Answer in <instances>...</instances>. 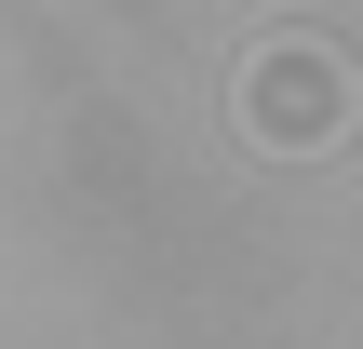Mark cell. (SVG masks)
Returning <instances> with one entry per match:
<instances>
[{
    "label": "cell",
    "instance_id": "cell-1",
    "mask_svg": "<svg viewBox=\"0 0 363 349\" xmlns=\"http://www.w3.org/2000/svg\"><path fill=\"white\" fill-rule=\"evenodd\" d=\"M242 135H269V148L337 135V54H323V40H269V54L242 67Z\"/></svg>",
    "mask_w": 363,
    "mask_h": 349
}]
</instances>
